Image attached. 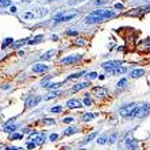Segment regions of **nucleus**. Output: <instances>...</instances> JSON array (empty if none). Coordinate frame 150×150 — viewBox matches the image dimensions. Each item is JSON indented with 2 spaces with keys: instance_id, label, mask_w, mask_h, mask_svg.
Returning a JSON list of instances; mask_svg holds the SVG:
<instances>
[{
  "instance_id": "f257e3e1",
  "label": "nucleus",
  "mask_w": 150,
  "mask_h": 150,
  "mask_svg": "<svg viewBox=\"0 0 150 150\" xmlns=\"http://www.w3.org/2000/svg\"><path fill=\"white\" fill-rule=\"evenodd\" d=\"M114 16H115V12H114V11L98 10V11L91 12V14L84 19V22H85V25H93V23H99V22L104 21V19H110V18H114Z\"/></svg>"
},
{
  "instance_id": "f03ea898",
  "label": "nucleus",
  "mask_w": 150,
  "mask_h": 150,
  "mask_svg": "<svg viewBox=\"0 0 150 150\" xmlns=\"http://www.w3.org/2000/svg\"><path fill=\"white\" fill-rule=\"evenodd\" d=\"M138 105L139 103H129V104H125L120 107L119 110V114L126 119H134L137 114V110H138Z\"/></svg>"
},
{
  "instance_id": "7ed1b4c3",
  "label": "nucleus",
  "mask_w": 150,
  "mask_h": 150,
  "mask_svg": "<svg viewBox=\"0 0 150 150\" xmlns=\"http://www.w3.org/2000/svg\"><path fill=\"white\" fill-rule=\"evenodd\" d=\"M149 114H150V104L149 103H139L138 110H137V114H135V118L142 119V118H145V116H147Z\"/></svg>"
},
{
  "instance_id": "20e7f679",
  "label": "nucleus",
  "mask_w": 150,
  "mask_h": 150,
  "mask_svg": "<svg viewBox=\"0 0 150 150\" xmlns=\"http://www.w3.org/2000/svg\"><path fill=\"white\" fill-rule=\"evenodd\" d=\"M41 100H42L41 96H31V98H27V100H26V103H25L26 108H33V107H35Z\"/></svg>"
},
{
  "instance_id": "39448f33",
  "label": "nucleus",
  "mask_w": 150,
  "mask_h": 150,
  "mask_svg": "<svg viewBox=\"0 0 150 150\" xmlns=\"http://www.w3.org/2000/svg\"><path fill=\"white\" fill-rule=\"evenodd\" d=\"M125 146L127 150H137V147H138V143H137V141L134 139L133 137H127L125 141Z\"/></svg>"
},
{
  "instance_id": "423d86ee",
  "label": "nucleus",
  "mask_w": 150,
  "mask_h": 150,
  "mask_svg": "<svg viewBox=\"0 0 150 150\" xmlns=\"http://www.w3.org/2000/svg\"><path fill=\"white\" fill-rule=\"evenodd\" d=\"M74 16H76V14L62 15V12H59V14H57L56 16H54V21H56V23H59V22H68V21H70V19H73Z\"/></svg>"
},
{
  "instance_id": "0eeeda50",
  "label": "nucleus",
  "mask_w": 150,
  "mask_h": 150,
  "mask_svg": "<svg viewBox=\"0 0 150 150\" xmlns=\"http://www.w3.org/2000/svg\"><path fill=\"white\" fill-rule=\"evenodd\" d=\"M67 107L68 108H81L83 103L80 100H77V99H70V100H68Z\"/></svg>"
},
{
  "instance_id": "6e6552de",
  "label": "nucleus",
  "mask_w": 150,
  "mask_h": 150,
  "mask_svg": "<svg viewBox=\"0 0 150 150\" xmlns=\"http://www.w3.org/2000/svg\"><path fill=\"white\" fill-rule=\"evenodd\" d=\"M80 58H81L80 56H69V57H65V58L61 59V64H64V65H65V64H67V65H69V64L77 62Z\"/></svg>"
},
{
  "instance_id": "1a4fd4ad",
  "label": "nucleus",
  "mask_w": 150,
  "mask_h": 150,
  "mask_svg": "<svg viewBox=\"0 0 150 150\" xmlns=\"http://www.w3.org/2000/svg\"><path fill=\"white\" fill-rule=\"evenodd\" d=\"M93 92H95V95H96L98 98H105L107 93H108L107 88H104V87H96L93 89Z\"/></svg>"
},
{
  "instance_id": "9d476101",
  "label": "nucleus",
  "mask_w": 150,
  "mask_h": 150,
  "mask_svg": "<svg viewBox=\"0 0 150 150\" xmlns=\"http://www.w3.org/2000/svg\"><path fill=\"white\" fill-rule=\"evenodd\" d=\"M47 69H49V67H47V65H43V64H37V65L33 67V72H34V73H45Z\"/></svg>"
},
{
  "instance_id": "9b49d317",
  "label": "nucleus",
  "mask_w": 150,
  "mask_h": 150,
  "mask_svg": "<svg viewBox=\"0 0 150 150\" xmlns=\"http://www.w3.org/2000/svg\"><path fill=\"white\" fill-rule=\"evenodd\" d=\"M30 141H33V142L35 143V146L42 145V143H43V141H45V134H38V133H37Z\"/></svg>"
},
{
  "instance_id": "f8f14e48",
  "label": "nucleus",
  "mask_w": 150,
  "mask_h": 150,
  "mask_svg": "<svg viewBox=\"0 0 150 150\" xmlns=\"http://www.w3.org/2000/svg\"><path fill=\"white\" fill-rule=\"evenodd\" d=\"M126 68L125 67H120V65H119V67H114V68H111V69H108V72L111 74H122V73H125L126 72Z\"/></svg>"
},
{
  "instance_id": "ddd939ff",
  "label": "nucleus",
  "mask_w": 150,
  "mask_h": 150,
  "mask_svg": "<svg viewBox=\"0 0 150 150\" xmlns=\"http://www.w3.org/2000/svg\"><path fill=\"white\" fill-rule=\"evenodd\" d=\"M119 65H122L119 61H111V62L101 64V68H103V69H105V70H108V69H111V68H114V67H119Z\"/></svg>"
},
{
  "instance_id": "4468645a",
  "label": "nucleus",
  "mask_w": 150,
  "mask_h": 150,
  "mask_svg": "<svg viewBox=\"0 0 150 150\" xmlns=\"http://www.w3.org/2000/svg\"><path fill=\"white\" fill-rule=\"evenodd\" d=\"M143 74H145V70L143 69H134V70H131L130 76L133 77V79H138V77L143 76Z\"/></svg>"
},
{
  "instance_id": "2eb2a0df",
  "label": "nucleus",
  "mask_w": 150,
  "mask_h": 150,
  "mask_svg": "<svg viewBox=\"0 0 150 150\" xmlns=\"http://www.w3.org/2000/svg\"><path fill=\"white\" fill-rule=\"evenodd\" d=\"M98 116V114H92V112H87L83 115V122H91L92 119H95Z\"/></svg>"
},
{
  "instance_id": "dca6fc26",
  "label": "nucleus",
  "mask_w": 150,
  "mask_h": 150,
  "mask_svg": "<svg viewBox=\"0 0 150 150\" xmlns=\"http://www.w3.org/2000/svg\"><path fill=\"white\" fill-rule=\"evenodd\" d=\"M88 87V83H80V84H76V85H73V88H72V92H79L81 91V89H84V88Z\"/></svg>"
},
{
  "instance_id": "f3484780",
  "label": "nucleus",
  "mask_w": 150,
  "mask_h": 150,
  "mask_svg": "<svg viewBox=\"0 0 150 150\" xmlns=\"http://www.w3.org/2000/svg\"><path fill=\"white\" fill-rule=\"evenodd\" d=\"M16 127H18L16 125H12V123H11V125L4 126L3 131H4V133H12V131H15V130H16Z\"/></svg>"
},
{
  "instance_id": "a211bd4d",
  "label": "nucleus",
  "mask_w": 150,
  "mask_h": 150,
  "mask_svg": "<svg viewBox=\"0 0 150 150\" xmlns=\"http://www.w3.org/2000/svg\"><path fill=\"white\" fill-rule=\"evenodd\" d=\"M79 131L77 127H67V130H64V135H72V134H76Z\"/></svg>"
},
{
  "instance_id": "6ab92c4d",
  "label": "nucleus",
  "mask_w": 150,
  "mask_h": 150,
  "mask_svg": "<svg viewBox=\"0 0 150 150\" xmlns=\"http://www.w3.org/2000/svg\"><path fill=\"white\" fill-rule=\"evenodd\" d=\"M42 39H43V35H38V37H35V38L33 39H28V45H34V43H38V42H41Z\"/></svg>"
},
{
  "instance_id": "aec40b11",
  "label": "nucleus",
  "mask_w": 150,
  "mask_h": 150,
  "mask_svg": "<svg viewBox=\"0 0 150 150\" xmlns=\"http://www.w3.org/2000/svg\"><path fill=\"white\" fill-rule=\"evenodd\" d=\"M96 137H98V133H91L89 135L85 137V139H84L81 143H88V142H91V141L93 139V138H96Z\"/></svg>"
},
{
  "instance_id": "412c9836",
  "label": "nucleus",
  "mask_w": 150,
  "mask_h": 150,
  "mask_svg": "<svg viewBox=\"0 0 150 150\" xmlns=\"http://www.w3.org/2000/svg\"><path fill=\"white\" fill-rule=\"evenodd\" d=\"M61 87V83H56V84H45V88L47 89H58Z\"/></svg>"
},
{
  "instance_id": "4be33fe9",
  "label": "nucleus",
  "mask_w": 150,
  "mask_h": 150,
  "mask_svg": "<svg viewBox=\"0 0 150 150\" xmlns=\"http://www.w3.org/2000/svg\"><path fill=\"white\" fill-rule=\"evenodd\" d=\"M42 123H43V125H47V126H53V125H56V120H54V119H50V118H45L42 120Z\"/></svg>"
},
{
  "instance_id": "5701e85b",
  "label": "nucleus",
  "mask_w": 150,
  "mask_h": 150,
  "mask_svg": "<svg viewBox=\"0 0 150 150\" xmlns=\"http://www.w3.org/2000/svg\"><path fill=\"white\" fill-rule=\"evenodd\" d=\"M96 142H98L99 145H105V143H107V135H100Z\"/></svg>"
},
{
  "instance_id": "b1692460",
  "label": "nucleus",
  "mask_w": 150,
  "mask_h": 150,
  "mask_svg": "<svg viewBox=\"0 0 150 150\" xmlns=\"http://www.w3.org/2000/svg\"><path fill=\"white\" fill-rule=\"evenodd\" d=\"M116 137H118V134H116V133H112L110 137H107V142H108V143H114L116 141Z\"/></svg>"
},
{
  "instance_id": "393cba45",
  "label": "nucleus",
  "mask_w": 150,
  "mask_h": 150,
  "mask_svg": "<svg viewBox=\"0 0 150 150\" xmlns=\"http://www.w3.org/2000/svg\"><path fill=\"white\" fill-rule=\"evenodd\" d=\"M54 53H56V50H50V52H47L46 54H43L41 58L42 59H49V58H52V57H53V54H54Z\"/></svg>"
},
{
  "instance_id": "a878e982",
  "label": "nucleus",
  "mask_w": 150,
  "mask_h": 150,
  "mask_svg": "<svg viewBox=\"0 0 150 150\" xmlns=\"http://www.w3.org/2000/svg\"><path fill=\"white\" fill-rule=\"evenodd\" d=\"M58 95H59V92H57L56 89H54V91H53L52 93H49V95H47V96H46V98H45V100H50V99H54V98H56V96H58Z\"/></svg>"
},
{
  "instance_id": "bb28decb",
  "label": "nucleus",
  "mask_w": 150,
  "mask_h": 150,
  "mask_svg": "<svg viewBox=\"0 0 150 150\" xmlns=\"http://www.w3.org/2000/svg\"><path fill=\"white\" fill-rule=\"evenodd\" d=\"M84 73H85V72H79V73H73V74H70V76L68 77V80H73V79H79V77H81Z\"/></svg>"
},
{
  "instance_id": "cd10ccee",
  "label": "nucleus",
  "mask_w": 150,
  "mask_h": 150,
  "mask_svg": "<svg viewBox=\"0 0 150 150\" xmlns=\"http://www.w3.org/2000/svg\"><path fill=\"white\" fill-rule=\"evenodd\" d=\"M50 111L54 112V114H58V112L62 111V107H61V105H54V107H52V108H50Z\"/></svg>"
},
{
  "instance_id": "c85d7f7f",
  "label": "nucleus",
  "mask_w": 150,
  "mask_h": 150,
  "mask_svg": "<svg viewBox=\"0 0 150 150\" xmlns=\"http://www.w3.org/2000/svg\"><path fill=\"white\" fill-rule=\"evenodd\" d=\"M22 138H23V135H22V134H11L10 135V139L11 141H14V139H22Z\"/></svg>"
},
{
  "instance_id": "c756f323",
  "label": "nucleus",
  "mask_w": 150,
  "mask_h": 150,
  "mask_svg": "<svg viewBox=\"0 0 150 150\" xmlns=\"http://www.w3.org/2000/svg\"><path fill=\"white\" fill-rule=\"evenodd\" d=\"M84 104L85 105L92 104V100H91V98H89V95H85V96H84Z\"/></svg>"
},
{
  "instance_id": "7c9ffc66",
  "label": "nucleus",
  "mask_w": 150,
  "mask_h": 150,
  "mask_svg": "<svg viewBox=\"0 0 150 150\" xmlns=\"http://www.w3.org/2000/svg\"><path fill=\"white\" fill-rule=\"evenodd\" d=\"M11 4V1L10 0H0V7L1 8H4V7H8Z\"/></svg>"
},
{
  "instance_id": "2f4dec72",
  "label": "nucleus",
  "mask_w": 150,
  "mask_h": 150,
  "mask_svg": "<svg viewBox=\"0 0 150 150\" xmlns=\"http://www.w3.org/2000/svg\"><path fill=\"white\" fill-rule=\"evenodd\" d=\"M27 42H28V39H22V41H18V42H15L14 47H19V46L25 45V43H27Z\"/></svg>"
},
{
  "instance_id": "473e14b6",
  "label": "nucleus",
  "mask_w": 150,
  "mask_h": 150,
  "mask_svg": "<svg viewBox=\"0 0 150 150\" xmlns=\"http://www.w3.org/2000/svg\"><path fill=\"white\" fill-rule=\"evenodd\" d=\"M11 42L14 43V41H12V38H7V39H6V41H4V43H3V45H1V47H3V49H6V47H7L8 45H11Z\"/></svg>"
},
{
  "instance_id": "72a5a7b5",
  "label": "nucleus",
  "mask_w": 150,
  "mask_h": 150,
  "mask_svg": "<svg viewBox=\"0 0 150 150\" xmlns=\"http://www.w3.org/2000/svg\"><path fill=\"white\" fill-rule=\"evenodd\" d=\"M88 79V80H93V79H96L98 77V73H95V72H91V73H87V76H85Z\"/></svg>"
},
{
  "instance_id": "f704fd0d",
  "label": "nucleus",
  "mask_w": 150,
  "mask_h": 150,
  "mask_svg": "<svg viewBox=\"0 0 150 150\" xmlns=\"http://www.w3.org/2000/svg\"><path fill=\"white\" fill-rule=\"evenodd\" d=\"M34 16H35L34 12H26V14L23 15V18H25V19H33Z\"/></svg>"
},
{
  "instance_id": "c9c22d12",
  "label": "nucleus",
  "mask_w": 150,
  "mask_h": 150,
  "mask_svg": "<svg viewBox=\"0 0 150 150\" xmlns=\"http://www.w3.org/2000/svg\"><path fill=\"white\" fill-rule=\"evenodd\" d=\"M49 139H50V141H52V142H56V141H57V139H58V134H57V133L52 134V135H50V137H49Z\"/></svg>"
},
{
  "instance_id": "e433bc0d",
  "label": "nucleus",
  "mask_w": 150,
  "mask_h": 150,
  "mask_svg": "<svg viewBox=\"0 0 150 150\" xmlns=\"http://www.w3.org/2000/svg\"><path fill=\"white\" fill-rule=\"evenodd\" d=\"M126 84H127V80H126V79H122V80L118 83V87H119V88H123Z\"/></svg>"
},
{
  "instance_id": "4c0bfd02",
  "label": "nucleus",
  "mask_w": 150,
  "mask_h": 150,
  "mask_svg": "<svg viewBox=\"0 0 150 150\" xmlns=\"http://www.w3.org/2000/svg\"><path fill=\"white\" fill-rule=\"evenodd\" d=\"M74 119L73 118H70V116H68V118H64V123H72Z\"/></svg>"
},
{
  "instance_id": "58836bf2",
  "label": "nucleus",
  "mask_w": 150,
  "mask_h": 150,
  "mask_svg": "<svg viewBox=\"0 0 150 150\" xmlns=\"http://www.w3.org/2000/svg\"><path fill=\"white\" fill-rule=\"evenodd\" d=\"M76 45L77 46H84V45H85V41H83V39H79V41H76Z\"/></svg>"
},
{
  "instance_id": "ea45409f",
  "label": "nucleus",
  "mask_w": 150,
  "mask_h": 150,
  "mask_svg": "<svg viewBox=\"0 0 150 150\" xmlns=\"http://www.w3.org/2000/svg\"><path fill=\"white\" fill-rule=\"evenodd\" d=\"M6 150H23L22 147H15V146H8L6 147Z\"/></svg>"
},
{
  "instance_id": "a19ab883",
  "label": "nucleus",
  "mask_w": 150,
  "mask_h": 150,
  "mask_svg": "<svg viewBox=\"0 0 150 150\" xmlns=\"http://www.w3.org/2000/svg\"><path fill=\"white\" fill-rule=\"evenodd\" d=\"M67 34H68V35H77L79 33L74 31V30H69V31H67Z\"/></svg>"
},
{
  "instance_id": "79ce46f5",
  "label": "nucleus",
  "mask_w": 150,
  "mask_h": 150,
  "mask_svg": "<svg viewBox=\"0 0 150 150\" xmlns=\"http://www.w3.org/2000/svg\"><path fill=\"white\" fill-rule=\"evenodd\" d=\"M27 147H28V149H34V147H35V143L34 142H28L27 143Z\"/></svg>"
},
{
  "instance_id": "37998d69",
  "label": "nucleus",
  "mask_w": 150,
  "mask_h": 150,
  "mask_svg": "<svg viewBox=\"0 0 150 150\" xmlns=\"http://www.w3.org/2000/svg\"><path fill=\"white\" fill-rule=\"evenodd\" d=\"M104 3V0H96V1H95V4H96V6H99V4H103Z\"/></svg>"
},
{
  "instance_id": "c03bdc74",
  "label": "nucleus",
  "mask_w": 150,
  "mask_h": 150,
  "mask_svg": "<svg viewBox=\"0 0 150 150\" xmlns=\"http://www.w3.org/2000/svg\"><path fill=\"white\" fill-rule=\"evenodd\" d=\"M115 8H120V10H122V8H123V6H122V4H120V3H116V4H115Z\"/></svg>"
},
{
  "instance_id": "a18cd8bd",
  "label": "nucleus",
  "mask_w": 150,
  "mask_h": 150,
  "mask_svg": "<svg viewBox=\"0 0 150 150\" xmlns=\"http://www.w3.org/2000/svg\"><path fill=\"white\" fill-rule=\"evenodd\" d=\"M11 12H16V7H11Z\"/></svg>"
},
{
  "instance_id": "49530a36",
  "label": "nucleus",
  "mask_w": 150,
  "mask_h": 150,
  "mask_svg": "<svg viewBox=\"0 0 150 150\" xmlns=\"http://www.w3.org/2000/svg\"><path fill=\"white\" fill-rule=\"evenodd\" d=\"M80 150H87V149H80Z\"/></svg>"
},
{
  "instance_id": "de8ad7c7",
  "label": "nucleus",
  "mask_w": 150,
  "mask_h": 150,
  "mask_svg": "<svg viewBox=\"0 0 150 150\" xmlns=\"http://www.w3.org/2000/svg\"><path fill=\"white\" fill-rule=\"evenodd\" d=\"M49 1H54V0H49Z\"/></svg>"
},
{
  "instance_id": "09e8293b",
  "label": "nucleus",
  "mask_w": 150,
  "mask_h": 150,
  "mask_svg": "<svg viewBox=\"0 0 150 150\" xmlns=\"http://www.w3.org/2000/svg\"><path fill=\"white\" fill-rule=\"evenodd\" d=\"M146 1H149V3H150V0H146Z\"/></svg>"
}]
</instances>
